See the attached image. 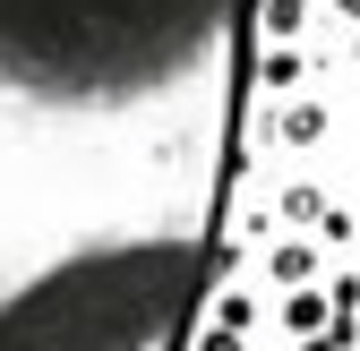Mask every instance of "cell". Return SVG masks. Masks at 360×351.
Masks as SVG:
<instances>
[{
	"label": "cell",
	"instance_id": "1",
	"mask_svg": "<svg viewBox=\"0 0 360 351\" xmlns=\"http://www.w3.org/2000/svg\"><path fill=\"white\" fill-rule=\"evenodd\" d=\"M240 0H0V95L43 112H129L189 86Z\"/></svg>",
	"mask_w": 360,
	"mask_h": 351
},
{
	"label": "cell",
	"instance_id": "2",
	"mask_svg": "<svg viewBox=\"0 0 360 351\" xmlns=\"http://www.w3.org/2000/svg\"><path fill=\"white\" fill-rule=\"evenodd\" d=\"M198 249L189 240H120L34 274L0 309V351H172L189 317Z\"/></svg>",
	"mask_w": 360,
	"mask_h": 351
}]
</instances>
